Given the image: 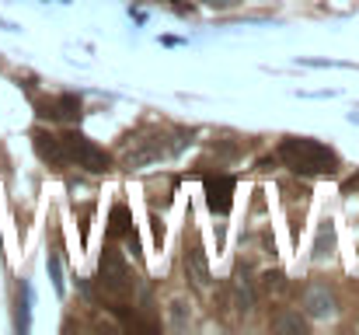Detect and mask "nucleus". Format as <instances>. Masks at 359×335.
I'll list each match as a JSON object with an SVG mask.
<instances>
[{
    "label": "nucleus",
    "instance_id": "f257e3e1",
    "mask_svg": "<svg viewBox=\"0 0 359 335\" xmlns=\"http://www.w3.org/2000/svg\"><path fill=\"white\" fill-rule=\"evenodd\" d=\"M192 143V133H168V129H157V126H147L140 133H133L122 147V168H147V164H157L171 154H178L182 147Z\"/></svg>",
    "mask_w": 359,
    "mask_h": 335
},
{
    "label": "nucleus",
    "instance_id": "f03ea898",
    "mask_svg": "<svg viewBox=\"0 0 359 335\" xmlns=\"http://www.w3.org/2000/svg\"><path fill=\"white\" fill-rule=\"evenodd\" d=\"M276 154L297 175L321 178V175H335V168H339V154L332 147H325L321 140H311V136H286Z\"/></svg>",
    "mask_w": 359,
    "mask_h": 335
},
{
    "label": "nucleus",
    "instance_id": "7ed1b4c3",
    "mask_svg": "<svg viewBox=\"0 0 359 335\" xmlns=\"http://www.w3.org/2000/svg\"><path fill=\"white\" fill-rule=\"evenodd\" d=\"M60 150H63V164H77V168H84L91 175H102V171L112 168V154L102 150L95 140H88L77 129L60 133Z\"/></svg>",
    "mask_w": 359,
    "mask_h": 335
},
{
    "label": "nucleus",
    "instance_id": "20e7f679",
    "mask_svg": "<svg viewBox=\"0 0 359 335\" xmlns=\"http://www.w3.org/2000/svg\"><path fill=\"white\" fill-rule=\"evenodd\" d=\"M98 283H102V290H105V297L112 301L109 308L122 315L126 311V297L133 294V272H129V265H126V258H122L116 248H109L105 255H102V262H98Z\"/></svg>",
    "mask_w": 359,
    "mask_h": 335
},
{
    "label": "nucleus",
    "instance_id": "39448f33",
    "mask_svg": "<svg viewBox=\"0 0 359 335\" xmlns=\"http://www.w3.org/2000/svg\"><path fill=\"white\" fill-rule=\"evenodd\" d=\"M185 276H189V283H192L199 294H210L213 276H210V262H206V251L199 248V241L185 244Z\"/></svg>",
    "mask_w": 359,
    "mask_h": 335
},
{
    "label": "nucleus",
    "instance_id": "423d86ee",
    "mask_svg": "<svg viewBox=\"0 0 359 335\" xmlns=\"http://www.w3.org/2000/svg\"><path fill=\"white\" fill-rule=\"evenodd\" d=\"M304 315H307L311 322H328V318L335 315V294H332L328 287H321V283L307 287V290H304Z\"/></svg>",
    "mask_w": 359,
    "mask_h": 335
},
{
    "label": "nucleus",
    "instance_id": "0eeeda50",
    "mask_svg": "<svg viewBox=\"0 0 359 335\" xmlns=\"http://www.w3.org/2000/svg\"><path fill=\"white\" fill-rule=\"evenodd\" d=\"M203 192H206V203H210V210H213V214H227V210H231V203H234V178H231V175L206 178Z\"/></svg>",
    "mask_w": 359,
    "mask_h": 335
},
{
    "label": "nucleus",
    "instance_id": "6e6552de",
    "mask_svg": "<svg viewBox=\"0 0 359 335\" xmlns=\"http://www.w3.org/2000/svg\"><path fill=\"white\" fill-rule=\"evenodd\" d=\"M39 115L56 119V122H77V119H81V98H77V95H60V98H53V102H42V105H39Z\"/></svg>",
    "mask_w": 359,
    "mask_h": 335
},
{
    "label": "nucleus",
    "instance_id": "1a4fd4ad",
    "mask_svg": "<svg viewBox=\"0 0 359 335\" xmlns=\"http://www.w3.org/2000/svg\"><path fill=\"white\" fill-rule=\"evenodd\" d=\"M109 234L112 237H126L129 244H133V251H136V230L129 227V210L126 206H112V223H109Z\"/></svg>",
    "mask_w": 359,
    "mask_h": 335
},
{
    "label": "nucleus",
    "instance_id": "9d476101",
    "mask_svg": "<svg viewBox=\"0 0 359 335\" xmlns=\"http://www.w3.org/2000/svg\"><path fill=\"white\" fill-rule=\"evenodd\" d=\"M28 311H32V287L21 283L18 287V315H14V329L18 332H28Z\"/></svg>",
    "mask_w": 359,
    "mask_h": 335
},
{
    "label": "nucleus",
    "instance_id": "9b49d317",
    "mask_svg": "<svg viewBox=\"0 0 359 335\" xmlns=\"http://www.w3.org/2000/svg\"><path fill=\"white\" fill-rule=\"evenodd\" d=\"M234 304H238V311H251L255 308V290H251V280L244 272L234 276Z\"/></svg>",
    "mask_w": 359,
    "mask_h": 335
},
{
    "label": "nucleus",
    "instance_id": "f8f14e48",
    "mask_svg": "<svg viewBox=\"0 0 359 335\" xmlns=\"http://www.w3.org/2000/svg\"><path fill=\"white\" fill-rule=\"evenodd\" d=\"M272 329L276 332H290V335H304V329H307V322L300 318V315H290V311H283L276 322H272Z\"/></svg>",
    "mask_w": 359,
    "mask_h": 335
},
{
    "label": "nucleus",
    "instance_id": "ddd939ff",
    "mask_svg": "<svg viewBox=\"0 0 359 335\" xmlns=\"http://www.w3.org/2000/svg\"><path fill=\"white\" fill-rule=\"evenodd\" d=\"M46 269H49L53 290L63 297V290H67V280H63V265H60V255H56V251H49V258H46Z\"/></svg>",
    "mask_w": 359,
    "mask_h": 335
},
{
    "label": "nucleus",
    "instance_id": "4468645a",
    "mask_svg": "<svg viewBox=\"0 0 359 335\" xmlns=\"http://www.w3.org/2000/svg\"><path fill=\"white\" fill-rule=\"evenodd\" d=\"M332 241H335V234H332V221L321 223V234H318V244H314V258L321 262L325 255H332Z\"/></svg>",
    "mask_w": 359,
    "mask_h": 335
},
{
    "label": "nucleus",
    "instance_id": "2eb2a0df",
    "mask_svg": "<svg viewBox=\"0 0 359 335\" xmlns=\"http://www.w3.org/2000/svg\"><path fill=\"white\" fill-rule=\"evenodd\" d=\"M171 318H175V325H178V329L185 325V304H182V301H175V304H171Z\"/></svg>",
    "mask_w": 359,
    "mask_h": 335
},
{
    "label": "nucleus",
    "instance_id": "dca6fc26",
    "mask_svg": "<svg viewBox=\"0 0 359 335\" xmlns=\"http://www.w3.org/2000/svg\"><path fill=\"white\" fill-rule=\"evenodd\" d=\"M203 4H210V7H231V0H203Z\"/></svg>",
    "mask_w": 359,
    "mask_h": 335
}]
</instances>
